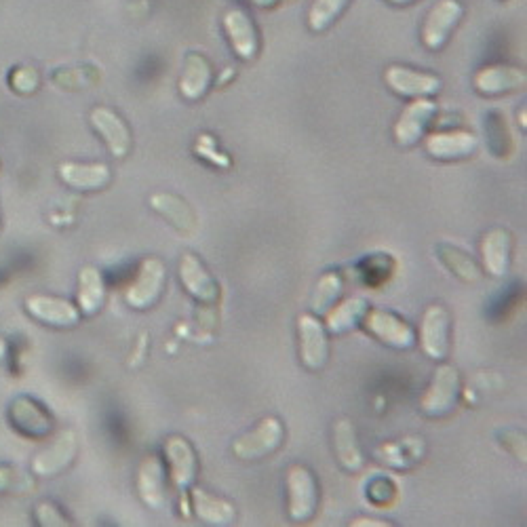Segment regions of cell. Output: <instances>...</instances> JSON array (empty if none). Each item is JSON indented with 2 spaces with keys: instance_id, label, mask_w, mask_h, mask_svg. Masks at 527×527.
<instances>
[{
  "instance_id": "obj_27",
  "label": "cell",
  "mask_w": 527,
  "mask_h": 527,
  "mask_svg": "<svg viewBox=\"0 0 527 527\" xmlns=\"http://www.w3.org/2000/svg\"><path fill=\"white\" fill-rule=\"evenodd\" d=\"M367 308H369V302L363 296H353V298L340 302L336 308H329L325 312L327 331L334 336H342L346 334V331L355 329L365 319Z\"/></svg>"
},
{
  "instance_id": "obj_6",
  "label": "cell",
  "mask_w": 527,
  "mask_h": 527,
  "mask_svg": "<svg viewBox=\"0 0 527 527\" xmlns=\"http://www.w3.org/2000/svg\"><path fill=\"white\" fill-rule=\"evenodd\" d=\"M464 7L458 0H439V3L428 11L422 26V45L428 51H439L450 41L452 32L460 24Z\"/></svg>"
},
{
  "instance_id": "obj_39",
  "label": "cell",
  "mask_w": 527,
  "mask_h": 527,
  "mask_svg": "<svg viewBox=\"0 0 527 527\" xmlns=\"http://www.w3.org/2000/svg\"><path fill=\"white\" fill-rule=\"evenodd\" d=\"M353 525H378V527H384V525H390L388 521H376V519H357L353 521Z\"/></svg>"
},
{
  "instance_id": "obj_12",
  "label": "cell",
  "mask_w": 527,
  "mask_h": 527,
  "mask_svg": "<svg viewBox=\"0 0 527 527\" xmlns=\"http://www.w3.org/2000/svg\"><path fill=\"white\" fill-rule=\"evenodd\" d=\"M89 123L114 159H125L131 150V131L121 116L108 106H95L89 114Z\"/></svg>"
},
{
  "instance_id": "obj_34",
  "label": "cell",
  "mask_w": 527,
  "mask_h": 527,
  "mask_svg": "<svg viewBox=\"0 0 527 527\" xmlns=\"http://www.w3.org/2000/svg\"><path fill=\"white\" fill-rule=\"evenodd\" d=\"M36 479L34 475L22 471L17 466L0 464V494H13V496H24L34 492Z\"/></svg>"
},
{
  "instance_id": "obj_4",
  "label": "cell",
  "mask_w": 527,
  "mask_h": 527,
  "mask_svg": "<svg viewBox=\"0 0 527 527\" xmlns=\"http://www.w3.org/2000/svg\"><path fill=\"white\" fill-rule=\"evenodd\" d=\"M285 439L283 424L279 418H264L253 431L241 435L237 441L232 443V454L239 460L253 462L262 460L270 454H275Z\"/></svg>"
},
{
  "instance_id": "obj_23",
  "label": "cell",
  "mask_w": 527,
  "mask_h": 527,
  "mask_svg": "<svg viewBox=\"0 0 527 527\" xmlns=\"http://www.w3.org/2000/svg\"><path fill=\"white\" fill-rule=\"evenodd\" d=\"M213 83V68L203 53H188L180 76V93L188 102H197L207 95Z\"/></svg>"
},
{
  "instance_id": "obj_17",
  "label": "cell",
  "mask_w": 527,
  "mask_h": 527,
  "mask_svg": "<svg viewBox=\"0 0 527 527\" xmlns=\"http://www.w3.org/2000/svg\"><path fill=\"white\" fill-rule=\"evenodd\" d=\"M60 180L76 192H97L110 184L112 171L106 163H76L66 161L57 167Z\"/></svg>"
},
{
  "instance_id": "obj_3",
  "label": "cell",
  "mask_w": 527,
  "mask_h": 527,
  "mask_svg": "<svg viewBox=\"0 0 527 527\" xmlns=\"http://www.w3.org/2000/svg\"><path fill=\"white\" fill-rule=\"evenodd\" d=\"M460 399V374L454 365H439L431 386L420 401L422 412L428 418H445L450 416Z\"/></svg>"
},
{
  "instance_id": "obj_41",
  "label": "cell",
  "mask_w": 527,
  "mask_h": 527,
  "mask_svg": "<svg viewBox=\"0 0 527 527\" xmlns=\"http://www.w3.org/2000/svg\"><path fill=\"white\" fill-rule=\"evenodd\" d=\"M390 5H397V7H405V5H412L414 0H388Z\"/></svg>"
},
{
  "instance_id": "obj_5",
  "label": "cell",
  "mask_w": 527,
  "mask_h": 527,
  "mask_svg": "<svg viewBox=\"0 0 527 527\" xmlns=\"http://www.w3.org/2000/svg\"><path fill=\"white\" fill-rule=\"evenodd\" d=\"M167 281V268L159 258H146L125 291V302L135 310H146L159 302Z\"/></svg>"
},
{
  "instance_id": "obj_26",
  "label": "cell",
  "mask_w": 527,
  "mask_h": 527,
  "mask_svg": "<svg viewBox=\"0 0 527 527\" xmlns=\"http://www.w3.org/2000/svg\"><path fill=\"white\" fill-rule=\"evenodd\" d=\"M190 498H192L194 513L209 525H230L234 523V517H237V509H234L232 502L216 494H209L201 490V487H194Z\"/></svg>"
},
{
  "instance_id": "obj_30",
  "label": "cell",
  "mask_w": 527,
  "mask_h": 527,
  "mask_svg": "<svg viewBox=\"0 0 527 527\" xmlns=\"http://www.w3.org/2000/svg\"><path fill=\"white\" fill-rule=\"evenodd\" d=\"M439 253V260L445 264V268L456 275L460 281L464 283H477L481 279V270L479 266L473 262L471 256H466V253L454 245H441L437 249Z\"/></svg>"
},
{
  "instance_id": "obj_19",
  "label": "cell",
  "mask_w": 527,
  "mask_h": 527,
  "mask_svg": "<svg viewBox=\"0 0 527 527\" xmlns=\"http://www.w3.org/2000/svg\"><path fill=\"white\" fill-rule=\"evenodd\" d=\"M180 281L188 294L203 304H213L220 298V287L194 253H184L180 260Z\"/></svg>"
},
{
  "instance_id": "obj_40",
  "label": "cell",
  "mask_w": 527,
  "mask_h": 527,
  "mask_svg": "<svg viewBox=\"0 0 527 527\" xmlns=\"http://www.w3.org/2000/svg\"><path fill=\"white\" fill-rule=\"evenodd\" d=\"M9 357V342L5 338H0V363L7 361Z\"/></svg>"
},
{
  "instance_id": "obj_33",
  "label": "cell",
  "mask_w": 527,
  "mask_h": 527,
  "mask_svg": "<svg viewBox=\"0 0 527 527\" xmlns=\"http://www.w3.org/2000/svg\"><path fill=\"white\" fill-rule=\"evenodd\" d=\"M340 294H342V279L338 272H325L315 287L312 310H315L317 315H325V312L340 298Z\"/></svg>"
},
{
  "instance_id": "obj_32",
  "label": "cell",
  "mask_w": 527,
  "mask_h": 527,
  "mask_svg": "<svg viewBox=\"0 0 527 527\" xmlns=\"http://www.w3.org/2000/svg\"><path fill=\"white\" fill-rule=\"evenodd\" d=\"M350 0H315L308 11V28L312 32H325L342 15Z\"/></svg>"
},
{
  "instance_id": "obj_24",
  "label": "cell",
  "mask_w": 527,
  "mask_h": 527,
  "mask_svg": "<svg viewBox=\"0 0 527 527\" xmlns=\"http://www.w3.org/2000/svg\"><path fill=\"white\" fill-rule=\"evenodd\" d=\"M78 310L85 317H93L102 310L106 302V283L102 270L95 266H85L78 272V289H76Z\"/></svg>"
},
{
  "instance_id": "obj_31",
  "label": "cell",
  "mask_w": 527,
  "mask_h": 527,
  "mask_svg": "<svg viewBox=\"0 0 527 527\" xmlns=\"http://www.w3.org/2000/svg\"><path fill=\"white\" fill-rule=\"evenodd\" d=\"M51 81L55 87L66 89V91H78L93 87L100 81V70L95 66H68V68H57L51 72Z\"/></svg>"
},
{
  "instance_id": "obj_10",
  "label": "cell",
  "mask_w": 527,
  "mask_h": 527,
  "mask_svg": "<svg viewBox=\"0 0 527 527\" xmlns=\"http://www.w3.org/2000/svg\"><path fill=\"white\" fill-rule=\"evenodd\" d=\"M435 114H437V104L433 100H428V97H416L414 102H409L405 106V110L401 112L395 123L393 129L395 142L401 148L416 146L422 140L426 127L435 119Z\"/></svg>"
},
{
  "instance_id": "obj_18",
  "label": "cell",
  "mask_w": 527,
  "mask_h": 527,
  "mask_svg": "<svg viewBox=\"0 0 527 527\" xmlns=\"http://www.w3.org/2000/svg\"><path fill=\"white\" fill-rule=\"evenodd\" d=\"M479 146L477 135L471 131H439L428 135L424 148L437 161H458L471 156Z\"/></svg>"
},
{
  "instance_id": "obj_20",
  "label": "cell",
  "mask_w": 527,
  "mask_h": 527,
  "mask_svg": "<svg viewBox=\"0 0 527 527\" xmlns=\"http://www.w3.org/2000/svg\"><path fill=\"white\" fill-rule=\"evenodd\" d=\"M527 83V76L521 68L515 66H504V64H494L481 68L475 78L473 85L481 95H502L523 89Z\"/></svg>"
},
{
  "instance_id": "obj_13",
  "label": "cell",
  "mask_w": 527,
  "mask_h": 527,
  "mask_svg": "<svg viewBox=\"0 0 527 527\" xmlns=\"http://www.w3.org/2000/svg\"><path fill=\"white\" fill-rule=\"evenodd\" d=\"M222 26L234 53H237L243 62L256 60L260 53V34L256 30V24L251 22V17L243 9L232 7L224 13Z\"/></svg>"
},
{
  "instance_id": "obj_2",
  "label": "cell",
  "mask_w": 527,
  "mask_h": 527,
  "mask_svg": "<svg viewBox=\"0 0 527 527\" xmlns=\"http://www.w3.org/2000/svg\"><path fill=\"white\" fill-rule=\"evenodd\" d=\"M319 506V485L310 468L294 464L287 471V509L291 521L304 523L312 519Z\"/></svg>"
},
{
  "instance_id": "obj_35",
  "label": "cell",
  "mask_w": 527,
  "mask_h": 527,
  "mask_svg": "<svg viewBox=\"0 0 527 527\" xmlns=\"http://www.w3.org/2000/svg\"><path fill=\"white\" fill-rule=\"evenodd\" d=\"M7 85L17 95H34L41 87V72L34 66H15L7 74Z\"/></svg>"
},
{
  "instance_id": "obj_25",
  "label": "cell",
  "mask_w": 527,
  "mask_h": 527,
  "mask_svg": "<svg viewBox=\"0 0 527 527\" xmlns=\"http://www.w3.org/2000/svg\"><path fill=\"white\" fill-rule=\"evenodd\" d=\"M150 205L152 209L163 216L165 220H169L175 228L182 230V232H194L197 230V216H194L192 207L180 199L175 197L171 192H156L150 197Z\"/></svg>"
},
{
  "instance_id": "obj_37",
  "label": "cell",
  "mask_w": 527,
  "mask_h": 527,
  "mask_svg": "<svg viewBox=\"0 0 527 527\" xmlns=\"http://www.w3.org/2000/svg\"><path fill=\"white\" fill-rule=\"evenodd\" d=\"M194 152L201 154L203 159L211 161L213 165H222V167H228V165H230L228 156L218 152V148H216V142H213L211 135H201V138L197 140V146H194Z\"/></svg>"
},
{
  "instance_id": "obj_36",
  "label": "cell",
  "mask_w": 527,
  "mask_h": 527,
  "mask_svg": "<svg viewBox=\"0 0 527 527\" xmlns=\"http://www.w3.org/2000/svg\"><path fill=\"white\" fill-rule=\"evenodd\" d=\"M34 521L36 525L41 527H64V525H70V519H66L64 511L60 509V506L45 500V502H38L34 506Z\"/></svg>"
},
{
  "instance_id": "obj_14",
  "label": "cell",
  "mask_w": 527,
  "mask_h": 527,
  "mask_svg": "<svg viewBox=\"0 0 527 527\" xmlns=\"http://www.w3.org/2000/svg\"><path fill=\"white\" fill-rule=\"evenodd\" d=\"M298 338H300V359L310 372H319L329 359V340L323 323L312 315L298 317Z\"/></svg>"
},
{
  "instance_id": "obj_15",
  "label": "cell",
  "mask_w": 527,
  "mask_h": 527,
  "mask_svg": "<svg viewBox=\"0 0 527 527\" xmlns=\"http://www.w3.org/2000/svg\"><path fill=\"white\" fill-rule=\"evenodd\" d=\"M384 81L401 97H431L441 91V78L428 72H420L407 66H388L384 72Z\"/></svg>"
},
{
  "instance_id": "obj_1",
  "label": "cell",
  "mask_w": 527,
  "mask_h": 527,
  "mask_svg": "<svg viewBox=\"0 0 527 527\" xmlns=\"http://www.w3.org/2000/svg\"><path fill=\"white\" fill-rule=\"evenodd\" d=\"M7 420L15 433L34 441L49 437L55 428V418L49 409L30 395H17L9 403Z\"/></svg>"
},
{
  "instance_id": "obj_8",
  "label": "cell",
  "mask_w": 527,
  "mask_h": 527,
  "mask_svg": "<svg viewBox=\"0 0 527 527\" xmlns=\"http://www.w3.org/2000/svg\"><path fill=\"white\" fill-rule=\"evenodd\" d=\"M78 454V439H76V433L74 431H64L57 435L45 450L38 452L34 458H32V475L34 477H57L62 475L66 468L74 462Z\"/></svg>"
},
{
  "instance_id": "obj_28",
  "label": "cell",
  "mask_w": 527,
  "mask_h": 527,
  "mask_svg": "<svg viewBox=\"0 0 527 527\" xmlns=\"http://www.w3.org/2000/svg\"><path fill=\"white\" fill-rule=\"evenodd\" d=\"M424 456V441L420 437H407L397 443H382L376 450V458L386 466L409 468Z\"/></svg>"
},
{
  "instance_id": "obj_22",
  "label": "cell",
  "mask_w": 527,
  "mask_h": 527,
  "mask_svg": "<svg viewBox=\"0 0 527 527\" xmlns=\"http://www.w3.org/2000/svg\"><path fill=\"white\" fill-rule=\"evenodd\" d=\"M138 494L150 509L159 511L167 504L165 466L159 456H148L138 471Z\"/></svg>"
},
{
  "instance_id": "obj_7",
  "label": "cell",
  "mask_w": 527,
  "mask_h": 527,
  "mask_svg": "<svg viewBox=\"0 0 527 527\" xmlns=\"http://www.w3.org/2000/svg\"><path fill=\"white\" fill-rule=\"evenodd\" d=\"M24 308L34 321L57 329H72L81 321V310L66 298L32 294L24 300Z\"/></svg>"
},
{
  "instance_id": "obj_9",
  "label": "cell",
  "mask_w": 527,
  "mask_h": 527,
  "mask_svg": "<svg viewBox=\"0 0 527 527\" xmlns=\"http://www.w3.org/2000/svg\"><path fill=\"white\" fill-rule=\"evenodd\" d=\"M450 325V312L443 306L433 304L426 308L420 323V346L428 359L443 361L450 353Z\"/></svg>"
},
{
  "instance_id": "obj_11",
  "label": "cell",
  "mask_w": 527,
  "mask_h": 527,
  "mask_svg": "<svg viewBox=\"0 0 527 527\" xmlns=\"http://www.w3.org/2000/svg\"><path fill=\"white\" fill-rule=\"evenodd\" d=\"M365 329L378 338L382 344L397 348V350H407L416 344V331L407 321L401 317L393 315L388 310H369L365 315Z\"/></svg>"
},
{
  "instance_id": "obj_16",
  "label": "cell",
  "mask_w": 527,
  "mask_h": 527,
  "mask_svg": "<svg viewBox=\"0 0 527 527\" xmlns=\"http://www.w3.org/2000/svg\"><path fill=\"white\" fill-rule=\"evenodd\" d=\"M165 458H167V466H169V475L173 485L178 487V490H188V487L197 479L199 473V460H197V452H194V447L190 445L188 439L184 437H169L165 441Z\"/></svg>"
},
{
  "instance_id": "obj_29",
  "label": "cell",
  "mask_w": 527,
  "mask_h": 527,
  "mask_svg": "<svg viewBox=\"0 0 527 527\" xmlns=\"http://www.w3.org/2000/svg\"><path fill=\"white\" fill-rule=\"evenodd\" d=\"M334 447L340 464L350 473H357L363 468V454L357 445L355 424L350 420H338L334 426Z\"/></svg>"
},
{
  "instance_id": "obj_38",
  "label": "cell",
  "mask_w": 527,
  "mask_h": 527,
  "mask_svg": "<svg viewBox=\"0 0 527 527\" xmlns=\"http://www.w3.org/2000/svg\"><path fill=\"white\" fill-rule=\"evenodd\" d=\"M249 3L256 5V7H262V9H272L279 3V0H249Z\"/></svg>"
},
{
  "instance_id": "obj_21",
  "label": "cell",
  "mask_w": 527,
  "mask_h": 527,
  "mask_svg": "<svg viewBox=\"0 0 527 527\" xmlns=\"http://www.w3.org/2000/svg\"><path fill=\"white\" fill-rule=\"evenodd\" d=\"M513 237L506 228H494L481 239V258L487 275L502 279L511 266Z\"/></svg>"
}]
</instances>
